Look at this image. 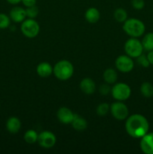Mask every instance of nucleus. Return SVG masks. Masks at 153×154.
I'll use <instances>...</instances> for the list:
<instances>
[{
  "mask_svg": "<svg viewBox=\"0 0 153 154\" xmlns=\"http://www.w3.org/2000/svg\"><path fill=\"white\" fill-rule=\"evenodd\" d=\"M148 121L142 114H135L127 117L125 130L132 138H141L148 132Z\"/></svg>",
  "mask_w": 153,
  "mask_h": 154,
  "instance_id": "nucleus-1",
  "label": "nucleus"
},
{
  "mask_svg": "<svg viewBox=\"0 0 153 154\" xmlns=\"http://www.w3.org/2000/svg\"><path fill=\"white\" fill-rule=\"evenodd\" d=\"M123 30L132 38L140 37L144 34L146 27L142 21L136 18L126 20L123 24Z\"/></svg>",
  "mask_w": 153,
  "mask_h": 154,
  "instance_id": "nucleus-2",
  "label": "nucleus"
},
{
  "mask_svg": "<svg viewBox=\"0 0 153 154\" xmlns=\"http://www.w3.org/2000/svg\"><path fill=\"white\" fill-rule=\"evenodd\" d=\"M53 74L60 81H67L74 74L73 65L68 60H60L54 66Z\"/></svg>",
  "mask_w": 153,
  "mask_h": 154,
  "instance_id": "nucleus-3",
  "label": "nucleus"
},
{
  "mask_svg": "<svg viewBox=\"0 0 153 154\" xmlns=\"http://www.w3.org/2000/svg\"><path fill=\"white\" fill-rule=\"evenodd\" d=\"M124 51L131 58H136L142 54L143 47L142 42L136 38H131L127 40L124 44Z\"/></svg>",
  "mask_w": 153,
  "mask_h": 154,
  "instance_id": "nucleus-4",
  "label": "nucleus"
},
{
  "mask_svg": "<svg viewBox=\"0 0 153 154\" xmlns=\"http://www.w3.org/2000/svg\"><path fill=\"white\" fill-rule=\"evenodd\" d=\"M21 32L22 34L27 38H35L40 32V26L38 23L37 21L34 20V19H28L22 21L20 26Z\"/></svg>",
  "mask_w": 153,
  "mask_h": 154,
  "instance_id": "nucleus-5",
  "label": "nucleus"
},
{
  "mask_svg": "<svg viewBox=\"0 0 153 154\" xmlns=\"http://www.w3.org/2000/svg\"><path fill=\"white\" fill-rule=\"evenodd\" d=\"M112 96L117 101L127 100L131 94L130 87L124 83H117L111 88Z\"/></svg>",
  "mask_w": 153,
  "mask_h": 154,
  "instance_id": "nucleus-6",
  "label": "nucleus"
},
{
  "mask_svg": "<svg viewBox=\"0 0 153 154\" xmlns=\"http://www.w3.org/2000/svg\"><path fill=\"white\" fill-rule=\"evenodd\" d=\"M110 111L115 119L118 120H124L127 119L128 116V108L125 104L121 101L113 102L110 105Z\"/></svg>",
  "mask_w": 153,
  "mask_h": 154,
  "instance_id": "nucleus-7",
  "label": "nucleus"
},
{
  "mask_svg": "<svg viewBox=\"0 0 153 154\" xmlns=\"http://www.w3.org/2000/svg\"><path fill=\"white\" fill-rule=\"evenodd\" d=\"M115 65L116 69L123 73L131 72L134 66L133 60L128 55H121L117 57L115 61Z\"/></svg>",
  "mask_w": 153,
  "mask_h": 154,
  "instance_id": "nucleus-8",
  "label": "nucleus"
},
{
  "mask_svg": "<svg viewBox=\"0 0 153 154\" xmlns=\"http://www.w3.org/2000/svg\"><path fill=\"white\" fill-rule=\"evenodd\" d=\"M38 143L43 148L49 149L53 147L56 143V137L50 131H43L38 134Z\"/></svg>",
  "mask_w": 153,
  "mask_h": 154,
  "instance_id": "nucleus-9",
  "label": "nucleus"
},
{
  "mask_svg": "<svg viewBox=\"0 0 153 154\" xmlns=\"http://www.w3.org/2000/svg\"><path fill=\"white\" fill-rule=\"evenodd\" d=\"M140 146L144 153L153 154V132H147L141 138Z\"/></svg>",
  "mask_w": 153,
  "mask_h": 154,
  "instance_id": "nucleus-10",
  "label": "nucleus"
},
{
  "mask_svg": "<svg viewBox=\"0 0 153 154\" xmlns=\"http://www.w3.org/2000/svg\"><path fill=\"white\" fill-rule=\"evenodd\" d=\"M74 116L73 111L67 107H61L57 111V118L63 124L71 123Z\"/></svg>",
  "mask_w": 153,
  "mask_h": 154,
  "instance_id": "nucleus-11",
  "label": "nucleus"
},
{
  "mask_svg": "<svg viewBox=\"0 0 153 154\" xmlns=\"http://www.w3.org/2000/svg\"><path fill=\"white\" fill-rule=\"evenodd\" d=\"M80 88L85 94L92 95L95 91V83H94V81L92 79L89 78H83L80 81Z\"/></svg>",
  "mask_w": 153,
  "mask_h": 154,
  "instance_id": "nucleus-12",
  "label": "nucleus"
},
{
  "mask_svg": "<svg viewBox=\"0 0 153 154\" xmlns=\"http://www.w3.org/2000/svg\"><path fill=\"white\" fill-rule=\"evenodd\" d=\"M26 17V9L21 7H14L10 10V18L15 23H21Z\"/></svg>",
  "mask_w": 153,
  "mask_h": 154,
  "instance_id": "nucleus-13",
  "label": "nucleus"
},
{
  "mask_svg": "<svg viewBox=\"0 0 153 154\" xmlns=\"http://www.w3.org/2000/svg\"><path fill=\"white\" fill-rule=\"evenodd\" d=\"M36 71L38 75L41 78H48L53 73V68L49 63L43 62L38 65Z\"/></svg>",
  "mask_w": 153,
  "mask_h": 154,
  "instance_id": "nucleus-14",
  "label": "nucleus"
},
{
  "mask_svg": "<svg viewBox=\"0 0 153 154\" xmlns=\"http://www.w3.org/2000/svg\"><path fill=\"white\" fill-rule=\"evenodd\" d=\"M70 124L72 125L74 129L78 132L84 131L88 126V123H87V121L85 120V118L76 114H74L73 120H72Z\"/></svg>",
  "mask_w": 153,
  "mask_h": 154,
  "instance_id": "nucleus-15",
  "label": "nucleus"
},
{
  "mask_svg": "<svg viewBox=\"0 0 153 154\" xmlns=\"http://www.w3.org/2000/svg\"><path fill=\"white\" fill-rule=\"evenodd\" d=\"M21 128V121L16 117H10L6 123V129L10 133H17Z\"/></svg>",
  "mask_w": 153,
  "mask_h": 154,
  "instance_id": "nucleus-16",
  "label": "nucleus"
},
{
  "mask_svg": "<svg viewBox=\"0 0 153 154\" xmlns=\"http://www.w3.org/2000/svg\"><path fill=\"white\" fill-rule=\"evenodd\" d=\"M100 14L96 8L92 7L86 10L85 13V18L89 23H95L100 20Z\"/></svg>",
  "mask_w": 153,
  "mask_h": 154,
  "instance_id": "nucleus-17",
  "label": "nucleus"
},
{
  "mask_svg": "<svg viewBox=\"0 0 153 154\" xmlns=\"http://www.w3.org/2000/svg\"><path fill=\"white\" fill-rule=\"evenodd\" d=\"M103 78L106 84H115L117 81V79H118V75H117V72L115 69L110 68V69H106V70L104 71L103 75Z\"/></svg>",
  "mask_w": 153,
  "mask_h": 154,
  "instance_id": "nucleus-18",
  "label": "nucleus"
},
{
  "mask_svg": "<svg viewBox=\"0 0 153 154\" xmlns=\"http://www.w3.org/2000/svg\"><path fill=\"white\" fill-rule=\"evenodd\" d=\"M141 42L143 47V50L146 51H153V32L147 33Z\"/></svg>",
  "mask_w": 153,
  "mask_h": 154,
  "instance_id": "nucleus-19",
  "label": "nucleus"
},
{
  "mask_svg": "<svg viewBox=\"0 0 153 154\" xmlns=\"http://www.w3.org/2000/svg\"><path fill=\"white\" fill-rule=\"evenodd\" d=\"M140 93L144 97L153 96V85L149 82H144L140 86Z\"/></svg>",
  "mask_w": 153,
  "mask_h": 154,
  "instance_id": "nucleus-20",
  "label": "nucleus"
},
{
  "mask_svg": "<svg viewBox=\"0 0 153 154\" xmlns=\"http://www.w3.org/2000/svg\"><path fill=\"white\" fill-rule=\"evenodd\" d=\"M38 137V134L33 129H29L26 132L25 135H24V140L28 144H32L37 142Z\"/></svg>",
  "mask_w": 153,
  "mask_h": 154,
  "instance_id": "nucleus-21",
  "label": "nucleus"
},
{
  "mask_svg": "<svg viewBox=\"0 0 153 154\" xmlns=\"http://www.w3.org/2000/svg\"><path fill=\"white\" fill-rule=\"evenodd\" d=\"M114 18L116 20L118 23H124L127 20L128 14L127 11L122 8H116L113 14Z\"/></svg>",
  "mask_w": 153,
  "mask_h": 154,
  "instance_id": "nucleus-22",
  "label": "nucleus"
},
{
  "mask_svg": "<svg viewBox=\"0 0 153 154\" xmlns=\"http://www.w3.org/2000/svg\"><path fill=\"white\" fill-rule=\"evenodd\" d=\"M110 105H108L107 103H101L97 107L96 112L98 115L105 116L110 111Z\"/></svg>",
  "mask_w": 153,
  "mask_h": 154,
  "instance_id": "nucleus-23",
  "label": "nucleus"
},
{
  "mask_svg": "<svg viewBox=\"0 0 153 154\" xmlns=\"http://www.w3.org/2000/svg\"><path fill=\"white\" fill-rule=\"evenodd\" d=\"M10 18L5 14H0V29H7L10 26Z\"/></svg>",
  "mask_w": 153,
  "mask_h": 154,
  "instance_id": "nucleus-24",
  "label": "nucleus"
},
{
  "mask_svg": "<svg viewBox=\"0 0 153 154\" xmlns=\"http://www.w3.org/2000/svg\"><path fill=\"white\" fill-rule=\"evenodd\" d=\"M26 17L31 19H34L38 16L39 13L38 8L36 5L32 6V7H28L26 9Z\"/></svg>",
  "mask_w": 153,
  "mask_h": 154,
  "instance_id": "nucleus-25",
  "label": "nucleus"
},
{
  "mask_svg": "<svg viewBox=\"0 0 153 154\" xmlns=\"http://www.w3.org/2000/svg\"><path fill=\"white\" fill-rule=\"evenodd\" d=\"M136 61H137L138 64L142 66V67L147 68L150 66L149 61L147 58V56L143 55L142 54L138 57H136Z\"/></svg>",
  "mask_w": 153,
  "mask_h": 154,
  "instance_id": "nucleus-26",
  "label": "nucleus"
},
{
  "mask_svg": "<svg viewBox=\"0 0 153 154\" xmlns=\"http://www.w3.org/2000/svg\"><path fill=\"white\" fill-rule=\"evenodd\" d=\"M131 5L136 10H141L145 6L144 0H131Z\"/></svg>",
  "mask_w": 153,
  "mask_h": 154,
  "instance_id": "nucleus-27",
  "label": "nucleus"
},
{
  "mask_svg": "<svg viewBox=\"0 0 153 154\" xmlns=\"http://www.w3.org/2000/svg\"><path fill=\"white\" fill-rule=\"evenodd\" d=\"M99 92L103 96H106V95H108L110 93H111V87L109 86V84H102L99 87Z\"/></svg>",
  "mask_w": 153,
  "mask_h": 154,
  "instance_id": "nucleus-28",
  "label": "nucleus"
},
{
  "mask_svg": "<svg viewBox=\"0 0 153 154\" xmlns=\"http://www.w3.org/2000/svg\"><path fill=\"white\" fill-rule=\"evenodd\" d=\"M37 0H22V2L26 7H32V6L35 5Z\"/></svg>",
  "mask_w": 153,
  "mask_h": 154,
  "instance_id": "nucleus-29",
  "label": "nucleus"
},
{
  "mask_svg": "<svg viewBox=\"0 0 153 154\" xmlns=\"http://www.w3.org/2000/svg\"><path fill=\"white\" fill-rule=\"evenodd\" d=\"M147 58H148V61H149L150 65L153 66V51H148V54H147Z\"/></svg>",
  "mask_w": 153,
  "mask_h": 154,
  "instance_id": "nucleus-30",
  "label": "nucleus"
},
{
  "mask_svg": "<svg viewBox=\"0 0 153 154\" xmlns=\"http://www.w3.org/2000/svg\"><path fill=\"white\" fill-rule=\"evenodd\" d=\"M9 4H11V5H16L18 3L21 2L22 0H6Z\"/></svg>",
  "mask_w": 153,
  "mask_h": 154,
  "instance_id": "nucleus-31",
  "label": "nucleus"
}]
</instances>
